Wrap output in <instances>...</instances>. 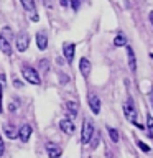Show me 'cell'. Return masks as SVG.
<instances>
[{
  "mask_svg": "<svg viewBox=\"0 0 153 158\" xmlns=\"http://www.w3.org/2000/svg\"><path fill=\"white\" fill-rule=\"evenodd\" d=\"M22 76H23V79H27V82H30V84H36L38 86V84L41 82L38 71L35 68L28 66V64H23L22 66Z\"/></svg>",
  "mask_w": 153,
  "mask_h": 158,
  "instance_id": "obj_1",
  "label": "cell"
},
{
  "mask_svg": "<svg viewBox=\"0 0 153 158\" xmlns=\"http://www.w3.org/2000/svg\"><path fill=\"white\" fill-rule=\"evenodd\" d=\"M94 123L91 118H84V123H82V133H81V142L84 145H87V143H91L92 137H94Z\"/></svg>",
  "mask_w": 153,
  "mask_h": 158,
  "instance_id": "obj_2",
  "label": "cell"
},
{
  "mask_svg": "<svg viewBox=\"0 0 153 158\" xmlns=\"http://www.w3.org/2000/svg\"><path fill=\"white\" fill-rule=\"evenodd\" d=\"M123 114H125V117H127L130 122L137 123L138 114H137V107H135V104H133L132 99H127V101L123 102Z\"/></svg>",
  "mask_w": 153,
  "mask_h": 158,
  "instance_id": "obj_3",
  "label": "cell"
},
{
  "mask_svg": "<svg viewBox=\"0 0 153 158\" xmlns=\"http://www.w3.org/2000/svg\"><path fill=\"white\" fill-rule=\"evenodd\" d=\"M28 46H30V36H28V33L22 31L17 36V49L20 53H23V51L28 49Z\"/></svg>",
  "mask_w": 153,
  "mask_h": 158,
  "instance_id": "obj_4",
  "label": "cell"
},
{
  "mask_svg": "<svg viewBox=\"0 0 153 158\" xmlns=\"http://www.w3.org/2000/svg\"><path fill=\"white\" fill-rule=\"evenodd\" d=\"M46 153H48V156L49 158H59L61 156V147H58L56 143H53V142H48L46 143Z\"/></svg>",
  "mask_w": 153,
  "mask_h": 158,
  "instance_id": "obj_5",
  "label": "cell"
},
{
  "mask_svg": "<svg viewBox=\"0 0 153 158\" xmlns=\"http://www.w3.org/2000/svg\"><path fill=\"white\" fill-rule=\"evenodd\" d=\"M74 51H76V46H74V43H64V44H63V54H64V58H66L68 63H72V59H74Z\"/></svg>",
  "mask_w": 153,
  "mask_h": 158,
  "instance_id": "obj_6",
  "label": "cell"
},
{
  "mask_svg": "<svg viewBox=\"0 0 153 158\" xmlns=\"http://www.w3.org/2000/svg\"><path fill=\"white\" fill-rule=\"evenodd\" d=\"M59 128L68 133V135H72L74 130H76V125L72 123V120H69V118H63V120H59Z\"/></svg>",
  "mask_w": 153,
  "mask_h": 158,
  "instance_id": "obj_7",
  "label": "cell"
},
{
  "mask_svg": "<svg viewBox=\"0 0 153 158\" xmlns=\"http://www.w3.org/2000/svg\"><path fill=\"white\" fill-rule=\"evenodd\" d=\"M31 125H28V123H27V125H23L22 128H20V130H18V137H20V140H22L23 143H27L28 140H30V137H31Z\"/></svg>",
  "mask_w": 153,
  "mask_h": 158,
  "instance_id": "obj_8",
  "label": "cell"
},
{
  "mask_svg": "<svg viewBox=\"0 0 153 158\" xmlns=\"http://www.w3.org/2000/svg\"><path fill=\"white\" fill-rule=\"evenodd\" d=\"M79 71L84 77H89V74H91V63H89L87 58H81V61H79Z\"/></svg>",
  "mask_w": 153,
  "mask_h": 158,
  "instance_id": "obj_9",
  "label": "cell"
},
{
  "mask_svg": "<svg viewBox=\"0 0 153 158\" xmlns=\"http://www.w3.org/2000/svg\"><path fill=\"white\" fill-rule=\"evenodd\" d=\"M89 107H91V110H92V114H97L101 112V99H99L97 96H89Z\"/></svg>",
  "mask_w": 153,
  "mask_h": 158,
  "instance_id": "obj_10",
  "label": "cell"
},
{
  "mask_svg": "<svg viewBox=\"0 0 153 158\" xmlns=\"http://www.w3.org/2000/svg\"><path fill=\"white\" fill-rule=\"evenodd\" d=\"M127 58H128V68H130V71L135 73L137 71V58L130 46H127Z\"/></svg>",
  "mask_w": 153,
  "mask_h": 158,
  "instance_id": "obj_11",
  "label": "cell"
},
{
  "mask_svg": "<svg viewBox=\"0 0 153 158\" xmlns=\"http://www.w3.org/2000/svg\"><path fill=\"white\" fill-rule=\"evenodd\" d=\"M36 44H38V48L41 49V51H44V49L48 48V36H46L44 31H38L36 33Z\"/></svg>",
  "mask_w": 153,
  "mask_h": 158,
  "instance_id": "obj_12",
  "label": "cell"
},
{
  "mask_svg": "<svg viewBox=\"0 0 153 158\" xmlns=\"http://www.w3.org/2000/svg\"><path fill=\"white\" fill-rule=\"evenodd\" d=\"M0 51H2L3 54H7V56L12 54V46H10V41L3 36L2 33H0Z\"/></svg>",
  "mask_w": 153,
  "mask_h": 158,
  "instance_id": "obj_13",
  "label": "cell"
},
{
  "mask_svg": "<svg viewBox=\"0 0 153 158\" xmlns=\"http://www.w3.org/2000/svg\"><path fill=\"white\" fill-rule=\"evenodd\" d=\"M3 132H5V135L8 138H12V140H15V138L18 137V130L13 125H10V123H3Z\"/></svg>",
  "mask_w": 153,
  "mask_h": 158,
  "instance_id": "obj_14",
  "label": "cell"
},
{
  "mask_svg": "<svg viewBox=\"0 0 153 158\" xmlns=\"http://www.w3.org/2000/svg\"><path fill=\"white\" fill-rule=\"evenodd\" d=\"M20 3L23 5V8L27 10V12L36 15V5H35V0H20Z\"/></svg>",
  "mask_w": 153,
  "mask_h": 158,
  "instance_id": "obj_15",
  "label": "cell"
},
{
  "mask_svg": "<svg viewBox=\"0 0 153 158\" xmlns=\"http://www.w3.org/2000/svg\"><path fill=\"white\" fill-rule=\"evenodd\" d=\"M77 110H79L77 102H66V112L71 115V118H74L77 115Z\"/></svg>",
  "mask_w": 153,
  "mask_h": 158,
  "instance_id": "obj_16",
  "label": "cell"
},
{
  "mask_svg": "<svg viewBox=\"0 0 153 158\" xmlns=\"http://www.w3.org/2000/svg\"><path fill=\"white\" fill-rule=\"evenodd\" d=\"M114 44H115V46H127V38H125V35L118 33L117 36L114 38Z\"/></svg>",
  "mask_w": 153,
  "mask_h": 158,
  "instance_id": "obj_17",
  "label": "cell"
},
{
  "mask_svg": "<svg viewBox=\"0 0 153 158\" xmlns=\"http://www.w3.org/2000/svg\"><path fill=\"white\" fill-rule=\"evenodd\" d=\"M107 132H109V137H110V140L114 142V143H117L118 142V132L115 130V128H112V127H107Z\"/></svg>",
  "mask_w": 153,
  "mask_h": 158,
  "instance_id": "obj_18",
  "label": "cell"
},
{
  "mask_svg": "<svg viewBox=\"0 0 153 158\" xmlns=\"http://www.w3.org/2000/svg\"><path fill=\"white\" fill-rule=\"evenodd\" d=\"M147 127H148V133H150V137H153V115H150V114L147 115Z\"/></svg>",
  "mask_w": 153,
  "mask_h": 158,
  "instance_id": "obj_19",
  "label": "cell"
},
{
  "mask_svg": "<svg viewBox=\"0 0 153 158\" xmlns=\"http://www.w3.org/2000/svg\"><path fill=\"white\" fill-rule=\"evenodd\" d=\"M137 145H138V148H140V150H143L145 153H148V152H150V147H148L147 143H143V142H140V140H138V142H137Z\"/></svg>",
  "mask_w": 153,
  "mask_h": 158,
  "instance_id": "obj_20",
  "label": "cell"
},
{
  "mask_svg": "<svg viewBox=\"0 0 153 158\" xmlns=\"http://www.w3.org/2000/svg\"><path fill=\"white\" fill-rule=\"evenodd\" d=\"M71 5H72V10H74V12H77L79 5H81V0H71Z\"/></svg>",
  "mask_w": 153,
  "mask_h": 158,
  "instance_id": "obj_21",
  "label": "cell"
},
{
  "mask_svg": "<svg viewBox=\"0 0 153 158\" xmlns=\"http://www.w3.org/2000/svg\"><path fill=\"white\" fill-rule=\"evenodd\" d=\"M17 109H18V106H17V101H12V102H10V106H8V110H10V112H15Z\"/></svg>",
  "mask_w": 153,
  "mask_h": 158,
  "instance_id": "obj_22",
  "label": "cell"
},
{
  "mask_svg": "<svg viewBox=\"0 0 153 158\" xmlns=\"http://www.w3.org/2000/svg\"><path fill=\"white\" fill-rule=\"evenodd\" d=\"M3 153H5V143L2 140V137H0V156H2Z\"/></svg>",
  "mask_w": 153,
  "mask_h": 158,
  "instance_id": "obj_23",
  "label": "cell"
},
{
  "mask_svg": "<svg viewBox=\"0 0 153 158\" xmlns=\"http://www.w3.org/2000/svg\"><path fill=\"white\" fill-rule=\"evenodd\" d=\"M5 84H7V77H5V74H0V86H5Z\"/></svg>",
  "mask_w": 153,
  "mask_h": 158,
  "instance_id": "obj_24",
  "label": "cell"
},
{
  "mask_svg": "<svg viewBox=\"0 0 153 158\" xmlns=\"http://www.w3.org/2000/svg\"><path fill=\"white\" fill-rule=\"evenodd\" d=\"M13 86L17 87V89H20V87H23V82H22V81H18V79H17V81L13 82Z\"/></svg>",
  "mask_w": 153,
  "mask_h": 158,
  "instance_id": "obj_25",
  "label": "cell"
},
{
  "mask_svg": "<svg viewBox=\"0 0 153 158\" xmlns=\"http://www.w3.org/2000/svg\"><path fill=\"white\" fill-rule=\"evenodd\" d=\"M59 3H61V7H68V5H69V0H59Z\"/></svg>",
  "mask_w": 153,
  "mask_h": 158,
  "instance_id": "obj_26",
  "label": "cell"
},
{
  "mask_svg": "<svg viewBox=\"0 0 153 158\" xmlns=\"http://www.w3.org/2000/svg\"><path fill=\"white\" fill-rule=\"evenodd\" d=\"M2 92H3V87L0 86V112H2Z\"/></svg>",
  "mask_w": 153,
  "mask_h": 158,
  "instance_id": "obj_27",
  "label": "cell"
},
{
  "mask_svg": "<svg viewBox=\"0 0 153 158\" xmlns=\"http://www.w3.org/2000/svg\"><path fill=\"white\" fill-rule=\"evenodd\" d=\"M150 101H151V109H153V89H151V92H150Z\"/></svg>",
  "mask_w": 153,
  "mask_h": 158,
  "instance_id": "obj_28",
  "label": "cell"
},
{
  "mask_svg": "<svg viewBox=\"0 0 153 158\" xmlns=\"http://www.w3.org/2000/svg\"><path fill=\"white\" fill-rule=\"evenodd\" d=\"M150 22H151V25H153V12H150Z\"/></svg>",
  "mask_w": 153,
  "mask_h": 158,
  "instance_id": "obj_29",
  "label": "cell"
}]
</instances>
